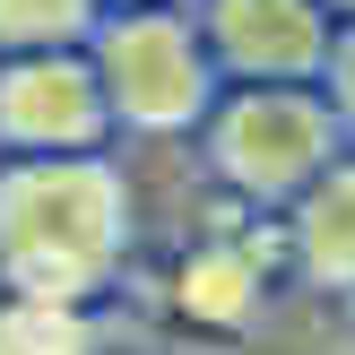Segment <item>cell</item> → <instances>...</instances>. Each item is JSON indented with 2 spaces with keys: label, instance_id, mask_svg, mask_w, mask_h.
Returning <instances> with one entry per match:
<instances>
[{
  "label": "cell",
  "instance_id": "6da1fadb",
  "mask_svg": "<svg viewBox=\"0 0 355 355\" xmlns=\"http://www.w3.org/2000/svg\"><path fill=\"white\" fill-rule=\"evenodd\" d=\"M130 260V182L104 148L0 165V286L26 304H96Z\"/></svg>",
  "mask_w": 355,
  "mask_h": 355
},
{
  "label": "cell",
  "instance_id": "7a4b0ae2",
  "mask_svg": "<svg viewBox=\"0 0 355 355\" xmlns=\"http://www.w3.org/2000/svg\"><path fill=\"white\" fill-rule=\"evenodd\" d=\"M347 148L321 78H234L200 121V165L252 217H286L295 191Z\"/></svg>",
  "mask_w": 355,
  "mask_h": 355
},
{
  "label": "cell",
  "instance_id": "3957f363",
  "mask_svg": "<svg viewBox=\"0 0 355 355\" xmlns=\"http://www.w3.org/2000/svg\"><path fill=\"white\" fill-rule=\"evenodd\" d=\"M87 61L104 78L113 130H139V139H191L208 104L225 96V69L208 61V35L182 0H113Z\"/></svg>",
  "mask_w": 355,
  "mask_h": 355
},
{
  "label": "cell",
  "instance_id": "277c9868",
  "mask_svg": "<svg viewBox=\"0 0 355 355\" xmlns=\"http://www.w3.org/2000/svg\"><path fill=\"white\" fill-rule=\"evenodd\" d=\"M113 104H104L96 61L78 52H0V148L9 156H61L104 148Z\"/></svg>",
  "mask_w": 355,
  "mask_h": 355
},
{
  "label": "cell",
  "instance_id": "5b68a950",
  "mask_svg": "<svg viewBox=\"0 0 355 355\" xmlns=\"http://www.w3.org/2000/svg\"><path fill=\"white\" fill-rule=\"evenodd\" d=\"M208 35V61L234 78H321L338 9L329 0H191Z\"/></svg>",
  "mask_w": 355,
  "mask_h": 355
},
{
  "label": "cell",
  "instance_id": "8992f818",
  "mask_svg": "<svg viewBox=\"0 0 355 355\" xmlns=\"http://www.w3.org/2000/svg\"><path fill=\"white\" fill-rule=\"evenodd\" d=\"M286 260L304 286L355 304V148H338L286 208Z\"/></svg>",
  "mask_w": 355,
  "mask_h": 355
},
{
  "label": "cell",
  "instance_id": "52a82bcc",
  "mask_svg": "<svg viewBox=\"0 0 355 355\" xmlns=\"http://www.w3.org/2000/svg\"><path fill=\"white\" fill-rule=\"evenodd\" d=\"M260 295H269V243L252 234H217L173 269V312L191 329H243L260 312Z\"/></svg>",
  "mask_w": 355,
  "mask_h": 355
},
{
  "label": "cell",
  "instance_id": "ba28073f",
  "mask_svg": "<svg viewBox=\"0 0 355 355\" xmlns=\"http://www.w3.org/2000/svg\"><path fill=\"white\" fill-rule=\"evenodd\" d=\"M113 0H0V52H78Z\"/></svg>",
  "mask_w": 355,
  "mask_h": 355
},
{
  "label": "cell",
  "instance_id": "9c48e42d",
  "mask_svg": "<svg viewBox=\"0 0 355 355\" xmlns=\"http://www.w3.org/2000/svg\"><path fill=\"white\" fill-rule=\"evenodd\" d=\"M0 355H96V321H87V304H26L17 295L0 312Z\"/></svg>",
  "mask_w": 355,
  "mask_h": 355
},
{
  "label": "cell",
  "instance_id": "30bf717a",
  "mask_svg": "<svg viewBox=\"0 0 355 355\" xmlns=\"http://www.w3.org/2000/svg\"><path fill=\"white\" fill-rule=\"evenodd\" d=\"M321 96H329V113H338V130H347V148H355V17H338V35H329Z\"/></svg>",
  "mask_w": 355,
  "mask_h": 355
},
{
  "label": "cell",
  "instance_id": "8fae6325",
  "mask_svg": "<svg viewBox=\"0 0 355 355\" xmlns=\"http://www.w3.org/2000/svg\"><path fill=\"white\" fill-rule=\"evenodd\" d=\"M329 9H338V17H355V0H329Z\"/></svg>",
  "mask_w": 355,
  "mask_h": 355
}]
</instances>
